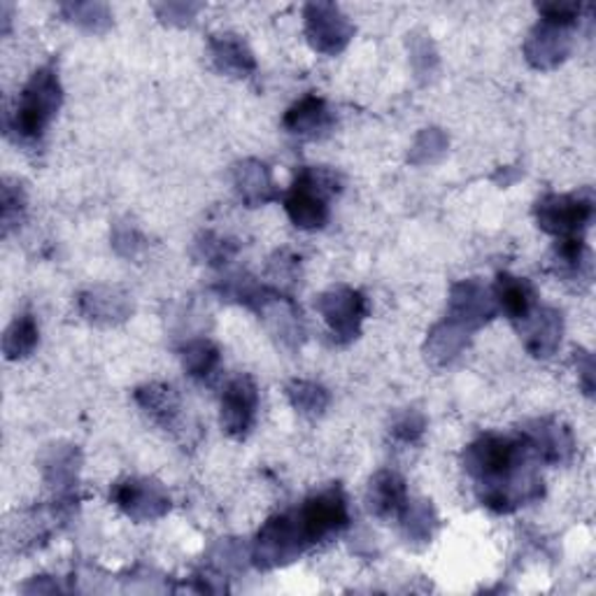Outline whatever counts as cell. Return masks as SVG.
Instances as JSON below:
<instances>
[{
    "label": "cell",
    "instance_id": "1",
    "mask_svg": "<svg viewBox=\"0 0 596 596\" xmlns=\"http://www.w3.org/2000/svg\"><path fill=\"white\" fill-rule=\"evenodd\" d=\"M534 453L525 439L487 433L466 447L464 466L478 482L482 505L494 513H513L544 496V480L531 466Z\"/></svg>",
    "mask_w": 596,
    "mask_h": 596
},
{
    "label": "cell",
    "instance_id": "2",
    "mask_svg": "<svg viewBox=\"0 0 596 596\" xmlns=\"http://www.w3.org/2000/svg\"><path fill=\"white\" fill-rule=\"evenodd\" d=\"M61 105V84L57 70L51 66L33 72V78L24 86V92L16 101V110L12 115V131L24 140L43 138L49 121L57 115Z\"/></svg>",
    "mask_w": 596,
    "mask_h": 596
},
{
    "label": "cell",
    "instance_id": "3",
    "mask_svg": "<svg viewBox=\"0 0 596 596\" xmlns=\"http://www.w3.org/2000/svg\"><path fill=\"white\" fill-rule=\"evenodd\" d=\"M340 189L338 175L327 168H303L284 198V210L299 229L315 231L329 220V196Z\"/></svg>",
    "mask_w": 596,
    "mask_h": 596
},
{
    "label": "cell",
    "instance_id": "4",
    "mask_svg": "<svg viewBox=\"0 0 596 596\" xmlns=\"http://www.w3.org/2000/svg\"><path fill=\"white\" fill-rule=\"evenodd\" d=\"M308 548L311 540L305 538L296 513L276 515L259 529L252 559L259 569H278L294 562Z\"/></svg>",
    "mask_w": 596,
    "mask_h": 596
},
{
    "label": "cell",
    "instance_id": "5",
    "mask_svg": "<svg viewBox=\"0 0 596 596\" xmlns=\"http://www.w3.org/2000/svg\"><path fill=\"white\" fill-rule=\"evenodd\" d=\"M594 217L592 191L548 194L536 203V222L557 238L583 236Z\"/></svg>",
    "mask_w": 596,
    "mask_h": 596
},
{
    "label": "cell",
    "instance_id": "6",
    "mask_svg": "<svg viewBox=\"0 0 596 596\" xmlns=\"http://www.w3.org/2000/svg\"><path fill=\"white\" fill-rule=\"evenodd\" d=\"M296 519L305 538L311 540V546H315L327 536L348 527V499L340 487H331V490H324L305 501L296 511Z\"/></svg>",
    "mask_w": 596,
    "mask_h": 596
},
{
    "label": "cell",
    "instance_id": "7",
    "mask_svg": "<svg viewBox=\"0 0 596 596\" xmlns=\"http://www.w3.org/2000/svg\"><path fill=\"white\" fill-rule=\"evenodd\" d=\"M110 499L136 522L159 519L171 509V496L164 484L152 478H126L115 484Z\"/></svg>",
    "mask_w": 596,
    "mask_h": 596
},
{
    "label": "cell",
    "instance_id": "8",
    "mask_svg": "<svg viewBox=\"0 0 596 596\" xmlns=\"http://www.w3.org/2000/svg\"><path fill=\"white\" fill-rule=\"evenodd\" d=\"M499 311L494 294L478 280H464L453 287L447 305V322L457 324L464 331H476L490 322Z\"/></svg>",
    "mask_w": 596,
    "mask_h": 596
},
{
    "label": "cell",
    "instance_id": "9",
    "mask_svg": "<svg viewBox=\"0 0 596 596\" xmlns=\"http://www.w3.org/2000/svg\"><path fill=\"white\" fill-rule=\"evenodd\" d=\"M317 311L338 340H352L366 317V299L350 287H334L317 299Z\"/></svg>",
    "mask_w": 596,
    "mask_h": 596
},
{
    "label": "cell",
    "instance_id": "10",
    "mask_svg": "<svg viewBox=\"0 0 596 596\" xmlns=\"http://www.w3.org/2000/svg\"><path fill=\"white\" fill-rule=\"evenodd\" d=\"M305 35L313 49L336 57L348 47L352 38V24L331 3H311L305 5Z\"/></svg>",
    "mask_w": 596,
    "mask_h": 596
},
{
    "label": "cell",
    "instance_id": "11",
    "mask_svg": "<svg viewBox=\"0 0 596 596\" xmlns=\"http://www.w3.org/2000/svg\"><path fill=\"white\" fill-rule=\"evenodd\" d=\"M259 392L252 377L241 375L231 381L222 396V426L231 439H245L255 426Z\"/></svg>",
    "mask_w": 596,
    "mask_h": 596
},
{
    "label": "cell",
    "instance_id": "12",
    "mask_svg": "<svg viewBox=\"0 0 596 596\" xmlns=\"http://www.w3.org/2000/svg\"><path fill=\"white\" fill-rule=\"evenodd\" d=\"M522 439L527 441L529 449L536 459L550 466L569 464L575 455V441L569 426L554 420H536L522 431Z\"/></svg>",
    "mask_w": 596,
    "mask_h": 596
},
{
    "label": "cell",
    "instance_id": "13",
    "mask_svg": "<svg viewBox=\"0 0 596 596\" xmlns=\"http://www.w3.org/2000/svg\"><path fill=\"white\" fill-rule=\"evenodd\" d=\"M573 47L571 28L550 22H540L525 43L527 61L538 70H550L562 63Z\"/></svg>",
    "mask_w": 596,
    "mask_h": 596
},
{
    "label": "cell",
    "instance_id": "14",
    "mask_svg": "<svg viewBox=\"0 0 596 596\" xmlns=\"http://www.w3.org/2000/svg\"><path fill=\"white\" fill-rule=\"evenodd\" d=\"M519 331L534 357H552L562 342V313L554 308H534L527 319L519 322Z\"/></svg>",
    "mask_w": 596,
    "mask_h": 596
},
{
    "label": "cell",
    "instance_id": "15",
    "mask_svg": "<svg viewBox=\"0 0 596 596\" xmlns=\"http://www.w3.org/2000/svg\"><path fill=\"white\" fill-rule=\"evenodd\" d=\"M406 503H408V490L399 474L381 471L371 478L369 492H366V505L371 515L381 519L399 517Z\"/></svg>",
    "mask_w": 596,
    "mask_h": 596
},
{
    "label": "cell",
    "instance_id": "16",
    "mask_svg": "<svg viewBox=\"0 0 596 596\" xmlns=\"http://www.w3.org/2000/svg\"><path fill=\"white\" fill-rule=\"evenodd\" d=\"M334 117L322 98L305 96L284 115V129L301 138H319L331 129Z\"/></svg>",
    "mask_w": 596,
    "mask_h": 596
},
{
    "label": "cell",
    "instance_id": "17",
    "mask_svg": "<svg viewBox=\"0 0 596 596\" xmlns=\"http://www.w3.org/2000/svg\"><path fill=\"white\" fill-rule=\"evenodd\" d=\"M233 185L249 208H259L276 198L273 177H270L268 166L257 159H247L233 168Z\"/></svg>",
    "mask_w": 596,
    "mask_h": 596
},
{
    "label": "cell",
    "instance_id": "18",
    "mask_svg": "<svg viewBox=\"0 0 596 596\" xmlns=\"http://www.w3.org/2000/svg\"><path fill=\"white\" fill-rule=\"evenodd\" d=\"M210 54L214 66L231 78H247L257 68L255 54L238 35H214L210 40Z\"/></svg>",
    "mask_w": 596,
    "mask_h": 596
},
{
    "label": "cell",
    "instance_id": "19",
    "mask_svg": "<svg viewBox=\"0 0 596 596\" xmlns=\"http://www.w3.org/2000/svg\"><path fill=\"white\" fill-rule=\"evenodd\" d=\"M136 401L166 431L175 429L179 422V414H183V401H179L177 392L168 385H144L136 392Z\"/></svg>",
    "mask_w": 596,
    "mask_h": 596
},
{
    "label": "cell",
    "instance_id": "20",
    "mask_svg": "<svg viewBox=\"0 0 596 596\" xmlns=\"http://www.w3.org/2000/svg\"><path fill=\"white\" fill-rule=\"evenodd\" d=\"M496 305L509 315L515 324L527 319L529 313L536 308V292L529 280L515 278L509 273H501L496 280V292H494Z\"/></svg>",
    "mask_w": 596,
    "mask_h": 596
},
{
    "label": "cell",
    "instance_id": "21",
    "mask_svg": "<svg viewBox=\"0 0 596 596\" xmlns=\"http://www.w3.org/2000/svg\"><path fill=\"white\" fill-rule=\"evenodd\" d=\"M80 311L94 322H121L131 313V301L119 289H92L80 296Z\"/></svg>",
    "mask_w": 596,
    "mask_h": 596
},
{
    "label": "cell",
    "instance_id": "22",
    "mask_svg": "<svg viewBox=\"0 0 596 596\" xmlns=\"http://www.w3.org/2000/svg\"><path fill=\"white\" fill-rule=\"evenodd\" d=\"M468 342V331L459 329L453 322H443L436 329L431 331L426 342V357L433 364H449V361L457 359Z\"/></svg>",
    "mask_w": 596,
    "mask_h": 596
},
{
    "label": "cell",
    "instance_id": "23",
    "mask_svg": "<svg viewBox=\"0 0 596 596\" xmlns=\"http://www.w3.org/2000/svg\"><path fill=\"white\" fill-rule=\"evenodd\" d=\"M401 525L406 531V538L412 544H429L433 531H436L439 517L433 513L429 501H410L404 505L401 511Z\"/></svg>",
    "mask_w": 596,
    "mask_h": 596
},
{
    "label": "cell",
    "instance_id": "24",
    "mask_svg": "<svg viewBox=\"0 0 596 596\" xmlns=\"http://www.w3.org/2000/svg\"><path fill=\"white\" fill-rule=\"evenodd\" d=\"M183 366L196 381H206L220 366V350L208 338L189 340L183 350Z\"/></svg>",
    "mask_w": 596,
    "mask_h": 596
},
{
    "label": "cell",
    "instance_id": "25",
    "mask_svg": "<svg viewBox=\"0 0 596 596\" xmlns=\"http://www.w3.org/2000/svg\"><path fill=\"white\" fill-rule=\"evenodd\" d=\"M554 259L559 270L569 278L581 280L583 276H589V249L583 241V236H569L559 238L554 247Z\"/></svg>",
    "mask_w": 596,
    "mask_h": 596
},
{
    "label": "cell",
    "instance_id": "26",
    "mask_svg": "<svg viewBox=\"0 0 596 596\" xmlns=\"http://www.w3.org/2000/svg\"><path fill=\"white\" fill-rule=\"evenodd\" d=\"M78 464H80V455L75 447H54L49 459L45 461L47 480L51 482V487H57V490L63 494L78 478Z\"/></svg>",
    "mask_w": 596,
    "mask_h": 596
},
{
    "label": "cell",
    "instance_id": "27",
    "mask_svg": "<svg viewBox=\"0 0 596 596\" xmlns=\"http://www.w3.org/2000/svg\"><path fill=\"white\" fill-rule=\"evenodd\" d=\"M35 346H38V327L31 315L16 317L3 338V350L8 359H24L28 357Z\"/></svg>",
    "mask_w": 596,
    "mask_h": 596
},
{
    "label": "cell",
    "instance_id": "28",
    "mask_svg": "<svg viewBox=\"0 0 596 596\" xmlns=\"http://www.w3.org/2000/svg\"><path fill=\"white\" fill-rule=\"evenodd\" d=\"M287 396L289 401H292V406L299 412L308 414V418H317V414H322L329 406V392L322 385L308 383V381H296L289 385Z\"/></svg>",
    "mask_w": 596,
    "mask_h": 596
},
{
    "label": "cell",
    "instance_id": "29",
    "mask_svg": "<svg viewBox=\"0 0 596 596\" xmlns=\"http://www.w3.org/2000/svg\"><path fill=\"white\" fill-rule=\"evenodd\" d=\"M236 245L224 238H217L212 233H206L203 238L196 241V257L201 259L203 264L210 266H222L226 264L233 255H236Z\"/></svg>",
    "mask_w": 596,
    "mask_h": 596
},
{
    "label": "cell",
    "instance_id": "30",
    "mask_svg": "<svg viewBox=\"0 0 596 596\" xmlns=\"http://www.w3.org/2000/svg\"><path fill=\"white\" fill-rule=\"evenodd\" d=\"M63 12L70 16L72 22H78L82 26H86L89 31H101L107 24H110V12H107L105 5H66Z\"/></svg>",
    "mask_w": 596,
    "mask_h": 596
},
{
    "label": "cell",
    "instance_id": "31",
    "mask_svg": "<svg viewBox=\"0 0 596 596\" xmlns=\"http://www.w3.org/2000/svg\"><path fill=\"white\" fill-rule=\"evenodd\" d=\"M424 433V418L420 412H404L401 418H396L394 426H392V436L394 441H399L404 445H412L418 443L420 436Z\"/></svg>",
    "mask_w": 596,
    "mask_h": 596
},
{
    "label": "cell",
    "instance_id": "32",
    "mask_svg": "<svg viewBox=\"0 0 596 596\" xmlns=\"http://www.w3.org/2000/svg\"><path fill=\"white\" fill-rule=\"evenodd\" d=\"M538 12H540V16H544L540 22H550V24L571 28L577 22L581 5L577 3H544V5H538Z\"/></svg>",
    "mask_w": 596,
    "mask_h": 596
},
{
    "label": "cell",
    "instance_id": "33",
    "mask_svg": "<svg viewBox=\"0 0 596 596\" xmlns=\"http://www.w3.org/2000/svg\"><path fill=\"white\" fill-rule=\"evenodd\" d=\"M22 210H24L22 189H12L10 185H5V189H3V222H5V229H10L14 220H20Z\"/></svg>",
    "mask_w": 596,
    "mask_h": 596
},
{
    "label": "cell",
    "instance_id": "34",
    "mask_svg": "<svg viewBox=\"0 0 596 596\" xmlns=\"http://www.w3.org/2000/svg\"><path fill=\"white\" fill-rule=\"evenodd\" d=\"M138 241L140 238H138V233L133 229H117V233H115V247L121 249V245H126L124 257H133L136 255V249L140 247Z\"/></svg>",
    "mask_w": 596,
    "mask_h": 596
},
{
    "label": "cell",
    "instance_id": "35",
    "mask_svg": "<svg viewBox=\"0 0 596 596\" xmlns=\"http://www.w3.org/2000/svg\"><path fill=\"white\" fill-rule=\"evenodd\" d=\"M583 361H585V364L583 366H577V371H581V375H583V387H585V394L587 396H592V389H594V359L587 354V352H583Z\"/></svg>",
    "mask_w": 596,
    "mask_h": 596
}]
</instances>
